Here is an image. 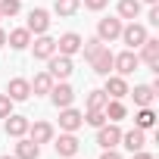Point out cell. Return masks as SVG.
I'll list each match as a JSON object with an SVG mask.
<instances>
[{"mask_svg": "<svg viewBox=\"0 0 159 159\" xmlns=\"http://www.w3.org/2000/svg\"><path fill=\"white\" fill-rule=\"evenodd\" d=\"M50 66H47V72H50V78H53V81H56V78H59V81H66V78L75 72V66H72V56H62V53H53L50 59H47Z\"/></svg>", "mask_w": 159, "mask_h": 159, "instance_id": "obj_1", "label": "cell"}, {"mask_svg": "<svg viewBox=\"0 0 159 159\" xmlns=\"http://www.w3.org/2000/svg\"><path fill=\"white\" fill-rule=\"evenodd\" d=\"M137 66H140V56L134 53V50H125V53H119V56H112V69L125 78V75H131V72H137Z\"/></svg>", "mask_w": 159, "mask_h": 159, "instance_id": "obj_2", "label": "cell"}, {"mask_svg": "<svg viewBox=\"0 0 159 159\" xmlns=\"http://www.w3.org/2000/svg\"><path fill=\"white\" fill-rule=\"evenodd\" d=\"M119 38L128 44V50H137V47L147 41V28L137 25V22H131V25H122V34H119Z\"/></svg>", "mask_w": 159, "mask_h": 159, "instance_id": "obj_3", "label": "cell"}, {"mask_svg": "<svg viewBox=\"0 0 159 159\" xmlns=\"http://www.w3.org/2000/svg\"><path fill=\"white\" fill-rule=\"evenodd\" d=\"M53 150H56V153H59L62 159H69V156H78V150H81V143H78V137H75L72 131H66V134H59V137H56Z\"/></svg>", "mask_w": 159, "mask_h": 159, "instance_id": "obj_4", "label": "cell"}, {"mask_svg": "<svg viewBox=\"0 0 159 159\" xmlns=\"http://www.w3.org/2000/svg\"><path fill=\"white\" fill-rule=\"evenodd\" d=\"M50 100H53V106H56V109H66V106H72V100H75V91H72V84H66V81L53 84V88H50Z\"/></svg>", "mask_w": 159, "mask_h": 159, "instance_id": "obj_5", "label": "cell"}, {"mask_svg": "<svg viewBox=\"0 0 159 159\" xmlns=\"http://www.w3.org/2000/svg\"><path fill=\"white\" fill-rule=\"evenodd\" d=\"M119 140H122V131H119V125H116V122H109V125H100V128H97V143H100L103 150L119 147Z\"/></svg>", "mask_w": 159, "mask_h": 159, "instance_id": "obj_6", "label": "cell"}, {"mask_svg": "<svg viewBox=\"0 0 159 159\" xmlns=\"http://www.w3.org/2000/svg\"><path fill=\"white\" fill-rule=\"evenodd\" d=\"M81 34H75V31H66L59 41H56V53H62V56H75V53H81Z\"/></svg>", "mask_w": 159, "mask_h": 159, "instance_id": "obj_7", "label": "cell"}, {"mask_svg": "<svg viewBox=\"0 0 159 159\" xmlns=\"http://www.w3.org/2000/svg\"><path fill=\"white\" fill-rule=\"evenodd\" d=\"M103 94L109 97V100H122V97H128V81L122 75H106V88H103Z\"/></svg>", "mask_w": 159, "mask_h": 159, "instance_id": "obj_8", "label": "cell"}, {"mask_svg": "<svg viewBox=\"0 0 159 159\" xmlns=\"http://www.w3.org/2000/svg\"><path fill=\"white\" fill-rule=\"evenodd\" d=\"M25 28H28L31 34H47V28H50V13H47V10H31Z\"/></svg>", "mask_w": 159, "mask_h": 159, "instance_id": "obj_9", "label": "cell"}, {"mask_svg": "<svg viewBox=\"0 0 159 159\" xmlns=\"http://www.w3.org/2000/svg\"><path fill=\"white\" fill-rule=\"evenodd\" d=\"M140 59H143L153 72H159V41H156V38H147V41L140 44Z\"/></svg>", "mask_w": 159, "mask_h": 159, "instance_id": "obj_10", "label": "cell"}, {"mask_svg": "<svg viewBox=\"0 0 159 159\" xmlns=\"http://www.w3.org/2000/svg\"><path fill=\"white\" fill-rule=\"evenodd\" d=\"M81 125H84V116L78 112V109L66 106V109L59 112V128H62V131H72V134H75V131L81 128Z\"/></svg>", "mask_w": 159, "mask_h": 159, "instance_id": "obj_11", "label": "cell"}, {"mask_svg": "<svg viewBox=\"0 0 159 159\" xmlns=\"http://www.w3.org/2000/svg\"><path fill=\"white\" fill-rule=\"evenodd\" d=\"M122 34V19H100V25H97V38L106 44V41H116Z\"/></svg>", "mask_w": 159, "mask_h": 159, "instance_id": "obj_12", "label": "cell"}, {"mask_svg": "<svg viewBox=\"0 0 159 159\" xmlns=\"http://www.w3.org/2000/svg\"><path fill=\"white\" fill-rule=\"evenodd\" d=\"M7 97H10L13 103H22V100H28V97H31V84L25 81V78H13L10 88H7Z\"/></svg>", "mask_w": 159, "mask_h": 159, "instance_id": "obj_13", "label": "cell"}, {"mask_svg": "<svg viewBox=\"0 0 159 159\" xmlns=\"http://www.w3.org/2000/svg\"><path fill=\"white\" fill-rule=\"evenodd\" d=\"M31 50H34V59H50L56 53V41L47 38V34H38V41L31 44Z\"/></svg>", "mask_w": 159, "mask_h": 159, "instance_id": "obj_14", "label": "cell"}, {"mask_svg": "<svg viewBox=\"0 0 159 159\" xmlns=\"http://www.w3.org/2000/svg\"><path fill=\"white\" fill-rule=\"evenodd\" d=\"M28 125H31V122H28L25 116H13V112L7 116V134H10V137H25V134H28Z\"/></svg>", "mask_w": 159, "mask_h": 159, "instance_id": "obj_15", "label": "cell"}, {"mask_svg": "<svg viewBox=\"0 0 159 159\" xmlns=\"http://www.w3.org/2000/svg\"><path fill=\"white\" fill-rule=\"evenodd\" d=\"M28 134H31L34 143H50L53 140V125L50 122H34V125H28Z\"/></svg>", "mask_w": 159, "mask_h": 159, "instance_id": "obj_16", "label": "cell"}, {"mask_svg": "<svg viewBox=\"0 0 159 159\" xmlns=\"http://www.w3.org/2000/svg\"><path fill=\"white\" fill-rule=\"evenodd\" d=\"M41 156V143H34L31 137H19L16 143V159H38Z\"/></svg>", "mask_w": 159, "mask_h": 159, "instance_id": "obj_17", "label": "cell"}, {"mask_svg": "<svg viewBox=\"0 0 159 159\" xmlns=\"http://www.w3.org/2000/svg\"><path fill=\"white\" fill-rule=\"evenodd\" d=\"M91 66H94V72H97V75H103V78H106V75L112 72V53H109V47H103V50L91 59Z\"/></svg>", "mask_w": 159, "mask_h": 159, "instance_id": "obj_18", "label": "cell"}, {"mask_svg": "<svg viewBox=\"0 0 159 159\" xmlns=\"http://www.w3.org/2000/svg\"><path fill=\"white\" fill-rule=\"evenodd\" d=\"M7 44H10L13 50H25V47L31 44V31H28V28H16V31L7 34Z\"/></svg>", "mask_w": 159, "mask_h": 159, "instance_id": "obj_19", "label": "cell"}, {"mask_svg": "<svg viewBox=\"0 0 159 159\" xmlns=\"http://www.w3.org/2000/svg\"><path fill=\"white\" fill-rule=\"evenodd\" d=\"M131 97H134V103L137 106H153V97H156V91L150 88V84H137L134 91H128Z\"/></svg>", "mask_w": 159, "mask_h": 159, "instance_id": "obj_20", "label": "cell"}, {"mask_svg": "<svg viewBox=\"0 0 159 159\" xmlns=\"http://www.w3.org/2000/svg\"><path fill=\"white\" fill-rule=\"evenodd\" d=\"M119 143H125V150H131V153H134V150H143V131H140V128H131V131L122 134Z\"/></svg>", "mask_w": 159, "mask_h": 159, "instance_id": "obj_21", "label": "cell"}, {"mask_svg": "<svg viewBox=\"0 0 159 159\" xmlns=\"http://www.w3.org/2000/svg\"><path fill=\"white\" fill-rule=\"evenodd\" d=\"M140 16V0H119V19H137Z\"/></svg>", "mask_w": 159, "mask_h": 159, "instance_id": "obj_22", "label": "cell"}, {"mask_svg": "<svg viewBox=\"0 0 159 159\" xmlns=\"http://www.w3.org/2000/svg\"><path fill=\"white\" fill-rule=\"evenodd\" d=\"M28 84H31V94H50L53 78H50V72H38V75H34V81H28Z\"/></svg>", "mask_w": 159, "mask_h": 159, "instance_id": "obj_23", "label": "cell"}, {"mask_svg": "<svg viewBox=\"0 0 159 159\" xmlns=\"http://www.w3.org/2000/svg\"><path fill=\"white\" fill-rule=\"evenodd\" d=\"M78 7H81V0H56V3H53V10H56V16H59V19L75 16V13H78Z\"/></svg>", "mask_w": 159, "mask_h": 159, "instance_id": "obj_24", "label": "cell"}, {"mask_svg": "<svg viewBox=\"0 0 159 159\" xmlns=\"http://www.w3.org/2000/svg\"><path fill=\"white\" fill-rule=\"evenodd\" d=\"M156 125V112L150 109V106H140V112H137V119H134V128H140V131H150Z\"/></svg>", "mask_w": 159, "mask_h": 159, "instance_id": "obj_25", "label": "cell"}, {"mask_svg": "<svg viewBox=\"0 0 159 159\" xmlns=\"http://www.w3.org/2000/svg\"><path fill=\"white\" fill-rule=\"evenodd\" d=\"M103 112H106L109 122H119V119H125V103H122V100H106Z\"/></svg>", "mask_w": 159, "mask_h": 159, "instance_id": "obj_26", "label": "cell"}, {"mask_svg": "<svg viewBox=\"0 0 159 159\" xmlns=\"http://www.w3.org/2000/svg\"><path fill=\"white\" fill-rule=\"evenodd\" d=\"M103 47H106V44H103L100 38H91V41H84V44H81V50H84V59H94V56H97Z\"/></svg>", "mask_w": 159, "mask_h": 159, "instance_id": "obj_27", "label": "cell"}, {"mask_svg": "<svg viewBox=\"0 0 159 159\" xmlns=\"http://www.w3.org/2000/svg\"><path fill=\"white\" fill-rule=\"evenodd\" d=\"M19 10H22V0H0V16H3V19L16 16Z\"/></svg>", "mask_w": 159, "mask_h": 159, "instance_id": "obj_28", "label": "cell"}, {"mask_svg": "<svg viewBox=\"0 0 159 159\" xmlns=\"http://www.w3.org/2000/svg\"><path fill=\"white\" fill-rule=\"evenodd\" d=\"M106 100H109V97H106L103 91H91V94H88V109H103Z\"/></svg>", "mask_w": 159, "mask_h": 159, "instance_id": "obj_29", "label": "cell"}, {"mask_svg": "<svg viewBox=\"0 0 159 159\" xmlns=\"http://www.w3.org/2000/svg\"><path fill=\"white\" fill-rule=\"evenodd\" d=\"M84 122H88V125H94V128H100V125H106V112H103V109H88Z\"/></svg>", "mask_w": 159, "mask_h": 159, "instance_id": "obj_30", "label": "cell"}, {"mask_svg": "<svg viewBox=\"0 0 159 159\" xmlns=\"http://www.w3.org/2000/svg\"><path fill=\"white\" fill-rule=\"evenodd\" d=\"M10 112H13V100H10L7 94H0V119H7Z\"/></svg>", "mask_w": 159, "mask_h": 159, "instance_id": "obj_31", "label": "cell"}, {"mask_svg": "<svg viewBox=\"0 0 159 159\" xmlns=\"http://www.w3.org/2000/svg\"><path fill=\"white\" fill-rule=\"evenodd\" d=\"M106 3H109V0H84V7H88V10H103Z\"/></svg>", "mask_w": 159, "mask_h": 159, "instance_id": "obj_32", "label": "cell"}, {"mask_svg": "<svg viewBox=\"0 0 159 159\" xmlns=\"http://www.w3.org/2000/svg\"><path fill=\"white\" fill-rule=\"evenodd\" d=\"M100 159H122V153L116 150V147H109V150H103V156Z\"/></svg>", "mask_w": 159, "mask_h": 159, "instance_id": "obj_33", "label": "cell"}, {"mask_svg": "<svg viewBox=\"0 0 159 159\" xmlns=\"http://www.w3.org/2000/svg\"><path fill=\"white\" fill-rule=\"evenodd\" d=\"M147 19H150L153 25H159V7H156V3H153V10H150V16H147Z\"/></svg>", "mask_w": 159, "mask_h": 159, "instance_id": "obj_34", "label": "cell"}, {"mask_svg": "<svg viewBox=\"0 0 159 159\" xmlns=\"http://www.w3.org/2000/svg\"><path fill=\"white\" fill-rule=\"evenodd\" d=\"M131 159H153V153H147V150H134Z\"/></svg>", "mask_w": 159, "mask_h": 159, "instance_id": "obj_35", "label": "cell"}, {"mask_svg": "<svg viewBox=\"0 0 159 159\" xmlns=\"http://www.w3.org/2000/svg\"><path fill=\"white\" fill-rule=\"evenodd\" d=\"M0 47H7V31L0 28Z\"/></svg>", "mask_w": 159, "mask_h": 159, "instance_id": "obj_36", "label": "cell"}, {"mask_svg": "<svg viewBox=\"0 0 159 159\" xmlns=\"http://www.w3.org/2000/svg\"><path fill=\"white\" fill-rule=\"evenodd\" d=\"M143 3H150V7H153V3H156V0H143Z\"/></svg>", "mask_w": 159, "mask_h": 159, "instance_id": "obj_37", "label": "cell"}, {"mask_svg": "<svg viewBox=\"0 0 159 159\" xmlns=\"http://www.w3.org/2000/svg\"><path fill=\"white\" fill-rule=\"evenodd\" d=\"M0 159H16V156H0Z\"/></svg>", "mask_w": 159, "mask_h": 159, "instance_id": "obj_38", "label": "cell"}, {"mask_svg": "<svg viewBox=\"0 0 159 159\" xmlns=\"http://www.w3.org/2000/svg\"><path fill=\"white\" fill-rule=\"evenodd\" d=\"M69 159H78V156H69Z\"/></svg>", "mask_w": 159, "mask_h": 159, "instance_id": "obj_39", "label": "cell"}, {"mask_svg": "<svg viewBox=\"0 0 159 159\" xmlns=\"http://www.w3.org/2000/svg\"><path fill=\"white\" fill-rule=\"evenodd\" d=\"M0 19H3V16H0Z\"/></svg>", "mask_w": 159, "mask_h": 159, "instance_id": "obj_40", "label": "cell"}]
</instances>
